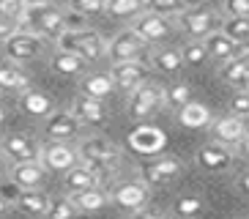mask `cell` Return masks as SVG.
<instances>
[{
    "instance_id": "1",
    "label": "cell",
    "mask_w": 249,
    "mask_h": 219,
    "mask_svg": "<svg viewBox=\"0 0 249 219\" xmlns=\"http://www.w3.org/2000/svg\"><path fill=\"white\" fill-rule=\"evenodd\" d=\"M77 156H80V164H85V167H88L93 175H99V178H104V173H110V170L118 164V159H121L118 148L112 146L107 137L82 140L80 148H77Z\"/></svg>"
},
{
    "instance_id": "2",
    "label": "cell",
    "mask_w": 249,
    "mask_h": 219,
    "mask_svg": "<svg viewBox=\"0 0 249 219\" xmlns=\"http://www.w3.org/2000/svg\"><path fill=\"white\" fill-rule=\"evenodd\" d=\"M58 47L63 52H71V55L82 58L85 63H96V60L104 58V47H107V41H104L96 30L82 28V30H63L60 38H58Z\"/></svg>"
},
{
    "instance_id": "3",
    "label": "cell",
    "mask_w": 249,
    "mask_h": 219,
    "mask_svg": "<svg viewBox=\"0 0 249 219\" xmlns=\"http://www.w3.org/2000/svg\"><path fill=\"white\" fill-rule=\"evenodd\" d=\"M22 25L25 30L36 33L38 38L44 41H58L60 33H63V11H60L55 3H44V6H36V8H28L22 17Z\"/></svg>"
},
{
    "instance_id": "4",
    "label": "cell",
    "mask_w": 249,
    "mask_h": 219,
    "mask_svg": "<svg viewBox=\"0 0 249 219\" xmlns=\"http://www.w3.org/2000/svg\"><path fill=\"white\" fill-rule=\"evenodd\" d=\"M216 22H219L216 11L211 6H203V3L200 6H192V8H183L181 14H178V25H181V30L192 41L211 36L213 30H216Z\"/></svg>"
},
{
    "instance_id": "5",
    "label": "cell",
    "mask_w": 249,
    "mask_h": 219,
    "mask_svg": "<svg viewBox=\"0 0 249 219\" xmlns=\"http://www.w3.org/2000/svg\"><path fill=\"white\" fill-rule=\"evenodd\" d=\"M104 55L110 58V63H140V58L145 55V41L134 33V30H121L112 41H107Z\"/></svg>"
},
{
    "instance_id": "6",
    "label": "cell",
    "mask_w": 249,
    "mask_h": 219,
    "mask_svg": "<svg viewBox=\"0 0 249 219\" xmlns=\"http://www.w3.org/2000/svg\"><path fill=\"white\" fill-rule=\"evenodd\" d=\"M44 38H38L36 33L30 30H14L11 36L3 44V52H6L8 60L14 63H28V60H36L41 52H44Z\"/></svg>"
},
{
    "instance_id": "7",
    "label": "cell",
    "mask_w": 249,
    "mask_h": 219,
    "mask_svg": "<svg viewBox=\"0 0 249 219\" xmlns=\"http://www.w3.org/2000/svg\"><path fill=\"white\" fill-rule=\"evenodd\" d=\"M38 162L44 170L63 175L80 164V156H77V148L66 146V143H47L44 148H38Z\"/></svg>"
},
{
    "instance_id": "8",
    "label": "cell",
    "mask_w": 249,
    "mask_h": 219,
    "mask_svg": "<svg viewBox=\"0 0 249 219\" xmlns=\"http://www.w3.org/2000/svg\"><path fill=\"white\" fill-rule=\"evenodd\" d=\"M129 93H132L129 96V110H132L134 118L154 115V112H159L161 104H164V91L156 82H142L140 88H134Z\"/></svg>"
},
{
    "instance_id": "9",
    "label": "cell",
    "mask_w": 249,
    "mask_h": 219,
    "mask_svg": "<svg viewBox=\"0 0 249 219\" xmlns=\"http://www.w3.org/2000/svg\"><path fill=\"white\" fill-rule=\"evenodd\" d=\"M211 143H219L225 148H235V146H244L247 140V121L241 115H225V118H216L211 121Z\"/></svg>"
},
{
    "instance_id": "10",
    "label": "cell",
    "mask_w": 249,
    "mask_h": 219,
    "mask_svg": "<svg viewBox=\"0 0 249 219\" xmlns=\"http://www.w3.org/2000/svg\"><path fill=\"white\" fill-rule=\"evenodd\" d=\"M129 146H132V151L142 153V156H156L161 148L167 146V134H164L159 126L140 124L137 129H132V134H129Z\"/></svg>"
},
{
    "instance_id": "11",
    "label": "cell",
    "mask_w": 249,
    "mask_h": 219,
    "mask_svg": "<svg viewBox=\"0 0 249 219\" xmlns=\"http://www.w3.org/2000/svg\"><path fill=\"white\" fill-rule=\"evenodd\" d=\"M0 153L11 159L14 164H25V162H38V143L30 134H8L0 146Z\"/></svg>"
},
{
    "instance_id": "12",
    "label": "cell",
    "mask_w": 249,
    "mask_h": 219,
    "mask_svg": "<svg viewBox=\"0 0 249 219\" xmlns=\"http://www.w3.org/2000/svg\"><path fill=\"white\" fill-rule=\"evenodd\" d=\"M110 200L118 208H124V211H140L148 203V183H142V181L118 183L115 189H112Z\"/></svg>"
},
{
    "instance_id": "13",
    "label": "cell",
    "mask_w": 249,
    "mask_h": 219,
    "mask_svg": "<svg viewBox=\"0 0 249 219\" xmlns=\"http://www.w3.org/2000/svg\"><path fill=\"white\" fill-rule=\"evenodd\" d=\"M134 33H137L140 38L145 44H156V41H164V38L170 36V30H173V25H170V19H164V17H156V14H148V11H142V14L134 19Z\"/></svg>"
},
{
    "instance_id": "14",
    "label": "cell",
    "mask_w": 249,
    "mask_h": 219,
    "mask_svg": "<svg viewBox=\"0 0 249 219\" xmlns=\"http://www.w3.org/2000/svg\"><path fill=\"white\" fill-rule=\"evenodd\" d=\"M107 74H110L112 85L124 88V91H134V88H140L148 80V72H145V66H142V60L140 63H115Z\"/></svg>"
},
{
    "instance_id": "15",
    "label": "cell",
    "mask_w": 249,
    "mask_h": 219,
    "mask_svg": "<svg viewBox=\"0 0 249 219\" xmlns=\"http://www.w3.org/2000/svg\"><path fill=\"white\" fill-rule=\"evenodd\" d=\"M197 164L208 173H222L233 164V151L219 146V143H205L197 151Z\"/></svg>"
},
{
    "instance_id": "16",
    "label": "cell",
    "mask_w": 249,
    "mask_h": 219,
    "mask_svg": "<svg viewBox=\"0 0 249 219\" xmlns=\"http://www.w3.org/2000/svg\"><path fill=\"white\" fill-rule=\"evenodd\" d=\"M44 131L50 134L52 143H66V140H71V137H77V134H80L82 124L71 115V112H55V115L47 118Z\"/></svg>"
},
{
    "instance_id": "17",
    "label": "cell",
    "mask_w": 249,
    "mask_h": 219,
    "mask_svg": "<svg viewBox=\"0 0 249 219\" xmlns=\"http://www.w3.org/2000/svg\"><path fill=\"white\" fill-rule=\"evenodd\" d=\"M71 115L82 126H104L107 124V110H104V104L96 102V99H85V96H77L74 99Z\"/></svg>"
},
{
    "instance_id": "18",
    "label": "cell",
    "mask_w": 249,
    "mask_h": 219,
    "mask_svg": "<svg viewBox=\"0 0 249 219\" xmlns=\"http://www.w3.org/2000/svg\"><path fill=\"white\" fill-rule=\"evenodd\" d=\"M178 175H181V162L173 156H159L142 167V178H145L142 183H167Z\"/></svg>"
},
{
    "instance_id": "19",
    "label": "cell",
    "mask_w": 249,
    "mask_h": 219,
    "mask_svg": "<svg viewBox=\"0 0 249 219\" xmlns=\"http://www.w3.org/2000/svg\"><path fill=\"white\" fill-rule=\"evenodd\" d=\"M44 178H47V170L41 167V162H25V164L11 167V183L17 189H38Z\"/></svg>"
},
{
    "instance_id": "20",
    "label": "cell",
    "mask_w": 249,
    "mask_h": 219,
    "mask_svg": "<svg viewBox=\"0 0 249 219\" xmlns=\"http://www.w3.org/2000/svg\"><path fill=\"white\" fill-rule=\"evenodd\" d=\"M249 60H247V47H244L235 58H230V60H225V63L219 66V77L225 82H230V85H238L241 91H247V77H249Z\"/></svg>"
},
{
    "instance_id": "21",
    "label": "cell",
    "mask_w": 249,
    "mask_h": 219,
    "mask_svg": "<svg viewBox=\"0 0 249 219\" xmlns=\"http://www.w3.org/2000/svg\"><path fill=\"white\" fill-rule=\"evenodd\" d=\"M112 91H115V85H112L110 74H104V72L85 74L82 82H80V96H85V99H96V102H104Z\"/></svg>"
},
{
    "instance_id": "22",
    "label": "cell",
    "mask_w": 249,
    "mask_h": 219,
    "mask_svg": "<svg viewBox=\"0 0 249 219\" xmlns=\"http://www.w3.org/2000/svg\"><path fill=\"white\" fill-rule=\"evenodd\" d=\"M203 47H205V55L213 58L216 63H225V60L235 58V52H238V47H235V44L230 41L222 30H213L211 36H205L203 38Z\"/></svg>"
},
{
    "instance_id": "23",
    "label": "cell",
    "mask_w": 249,
    "mask_h": 219,
    "mask_svg": "<svg viewBox=\"0 0 249 219\" xmlns=\"http://www.w3.org/2000/svg\"><path fill=\"white\" fill-rule=\"evenodd\" d=\"M93 186H99V175H93L85 164H77L69 173H63V189H66V195H77V192L93 189Z\"/></svg>"
},
{
    "instance_id": "24",
    "label": "cell",
    "mask_w": 249,
    "mask_h": 219,
    "mask_svg": "<svg viewBox=\"0 0 249 219\" xmlns=\"http://www.w3.org/2000/svg\"><path fill=\"white\" fill-rule=\"evenodd\" d=\"M71 197V203L77 211L82 214H96V211H102L104 205L110 203V195L104 189H99V186H93V189H85V192H77V195H69Z\"/></svg>"
},
{
    "instance_id": "25",
    "label": "cell",
    "mask_w": 249,
    "mask_h": 219,
    "mask_svg": "<svg viewBox=\"0 0 249 219\" xmlns=\"http://www.w3.org/2000/svg\"><path fill=\"white\" fill-rule=\"evenodd\" d=\"M178 121L186 129H205V126L211 124V110L205 107L203 102H186L178 110Z\"/></svg>"
},
{
    "instance_id": "26",
    "label": "cell",
    "mask_w": 249,
    "mask_h": 219,
    "mask_svg": "<svg viewBox=\"0 0 249 219\" xmlns=\"http://www.w3.org/2000/svg\"><path fill=\"white\" fill-rule=\"evenodd\" d=\"M14 203L19 211L30 214V217H44L47 205H50V195H44V192H38V189H22Z\"/></svg>"
},
{
    "instance_id": "27",
    "label": "cell",
    "mask_w": 249,
    "mask_h": 219,
    "mask_svg": "<svg viewBox=\"0 0 249 219\" xmlns=\"http://www.w3.org/2000/svg\"><path fill=\"white\" fill-rule=\"evenodd\" d=\"M50 66H52L55 74H63V77H77V74H82L85 69H88V63H85L82 58H77V55H71V52H63V50H58L55 55H52Z\"/></svg>"
},
{
    "instance_id": "28",
    "label": "cell",
    "mask_w": 249,
    "mask_h": 219,
    "mask_svg": "<svg viewBox=\"0 0 249 219\" xmlns=\"http://www.w3.org/2000/svg\"><path fill=\"white\" fill-rule=\"evenodd\" d=\"M104 11L115 19H137L145 11V0H104Z\"/></svg>"
},
{
    "instance_id": "29",
    "label": "cell",
    "mask_w": 249,
    "mask_h": 219,
    "mask_svg": "<svg viewBox=\"0 0 249 219\" xmlns=\"http://www.w3.org/2000/svg\"><path fill=\"white\" fill-rule=\"evenodd\" d=\"M22 110L33 118H50L52 115V99L47 93H41V91H25Z\"/></svg>"
},
{
    "instance_id": "30",
    "label": "cell",
    "mask_w": 249,
    "mask_h": 219,
    "mask_svg": "<svg viewBox=\"0 0 249 219\" xmlns=\"http://www.w3.org/2000/svg\"><path fill=\"white\" fill-rule=\"evenodd\" d=\"M151 63L159 69V72H167V74H176L183 69V60H181V52L178 50H170V47H164V50H156L154 55H151Z\"/></svg>"
},
{
    "instance_id": "31",
    "label": "cell",
    "mask_w": 249,
    "mask_h": 219,
    "mask_svg": "<svg viewBox=\"0 0 249 219\" xmlns=\"http://www.w3.org/2000/svg\"><path fill=\"white\" fill-rule=\"evenodd\" d=\"M0 91H28V74L17 66H0Z\"/></svg>"
},
{
    "instance_id": "32",
    "label": "cell",
    "mask_w": 249,
    "mask_h": 219,
    "mask_svg": "<svg viewBox=\"0 0 249 219\" xmlns=\"http://www.w3.org/2000/svg\"><path fill=\"white\" fill-rule=\"evenodd\" d=\"M77 208H74L71 197L63 195V197H50V205H47L44 217L47 219H77Z\"/></svg>"
},
{
    "instance_id": "33",
    "label": "cell",
    "mask_w": 249,
    "mask_h": 219,
    "mask_svg": "<svg viewBox=\"0 0 249 219\" xmlns=\"http://www.w3.org/2000/svg\"><path fill=\"white\" fill-rule=\"evenodd\" d=\"M145 11L170 19V17H178L183 11V3L181 0H145Z\"/></svg>"
},
{
    "instance_id": "34",
    "label": "cell",
    "mask_w": 249,
    "mask_h": 219,
    "mask_svg": "<svg viewBox=\"0 0 249 219\" xmlns=\"http://www.w3.org/2000/svg\"><path fill=\"white\" fill-rule=\"evenodd\" d=\"M222 33H225L235 47H244V44L249 41V22L247 19H227Z\"/></svg>"
},
{
    "instance_id": "35",
    "label": "cell",
    "mask_w": 249,
    "mask_h": 219,
    "mask_svg": "<svg viewBox=\"0 0 249 219\" xmlns=\"http://www.w3.org/2000/svg\"><path fill=\"white\" fill-rule=\"evenodd\" d=\"M178 52H181L183 66H203L205 60H208L203 41H189V44H183V50H178Z\"/></svg>"
},
{
    "instance_id": "36",
    "label": "cell",
    "mask_w": 249,
    "mask_h": 219,
    "mask_svg": "<svg viewBox=\"0 0 249 219\" xmlns=\"http://www.w3.org/2000/svg\"><path fill=\"white\" fill-rule=\"evenodd\" d=\"M200 211H203V200H200V197L183 195V197H178V200H176V214L181 219H195Z\"/></svg>"
},
{
    "instance_id": "37",
    "label": "cell",
    "mask_w": 249,
    "mask_h": 219,
    "mask_svg": "<svg viewBox=\"0 0 249 219\" xmlns=\"http://www.w3.org/2000/svg\"><path fill=\"white\" fill-rule=\"evenodd\" d=\"M25 3L22 0H0V17L14 25H22V17H25Z\"/></svg>"
},
{
    "instance_id": "38",
    "label": "cell",
    "mask_w": 249,
    "mask_h": 219,
    "mask_svg": "<svg viewBox=\"0 0 249 219\" xmlns=\"http://www.w3.org/2000/svg\"><path fill=\"white\" fill-rule=\"evenodd\" d=\"M164 91V104H173V107L181 110L186 102H192L189 99V88L183 85V82H178V85H170V88H161Z\"/></svg>"
},
{
    "instance_id": "39",
    "label": "cell",
    "mask_w": 249,
    "mask_h": 219,
    "mask_svg": "<svg viewBox=\"0 0 249 219\" xmlns=\"http://www.w3.org/2000/svg\"><path fill=\"white\" fill-rule=\"evenodd\" d=\"M69 8L80 17H96L104 11V0H69Z\"/></svg>"
},
{
    "instance_id": "40",
    "label": "cell",
    "mask_w": 249,
    "mask_h": 219,
    "mask_svg": "<svg viewBox=\"0 0 249 219\" xmlns=\"http://www.w3.org/2000/svg\"><path fill=\"white\" fill-rule=\"evenodd\" d=\"M227 19H247L249 17V0H225Z\"/></svg>"
},
{
    "instance_id": "41",
    "label": "cell",
    "mask_w": 249,
    "mask_h": 219,
    "mask_svg": "<svg viewBox=\"0 0 249 219\" xmlns=\"http://www.w3.org/2000/svg\"><path fill=\"white\" fill-rule=\"evenodd\" d=\"M230 107H233V115L247 118V112H249V93H247V91H238V93L233 96Z\"/></svg>"
},
{
    "instance_id": "42",
    "label": "cell",
    "mask_w": 249,
    "mask_h": 219,
    "mask_svg": "<svg viewBox=\"0 0 249 219\" xmlns=\"http://www.w3.org/2000/svg\"><path fill=\"white\" fill-rule=\"evenodd\" d=\"M19 192H22V189H17L14 183L8 181V183H3V186H0V200H17V197H19Z\"/></svg>"
},
{
    "instance_id": "43",
    "label": "cell",
    "mask_w": 249,
    "mask_h": 219,
    "mask_svg": "<svg viewBox=\"0 0 249 219\" xmlns=\"http://www.w3.org/2000/svg\"><path fill=\"white\" fill-rule=\"evenodd\" d=\"M25 8H36V6H44V3H50V0H22Z\"/></svg>"
},
{
    "instance_id": "44",
    "label": "cell",
    "mask_w": 249,
    "mask_h": 219,
    "mask_svg": "<svg viewBox=\"0 0 249 219\" xmlns=\"http://www.w3.org/2000/svg\"><path fill=\"white\" fill-rule=\"evenodd\" d=\"M137 219H170V217H164V214H140Z\"/></svg>"
},
{
    "instance_id": "45",
    "label": "cell",
    "mask_w": 249,
    "mask_h": 219,
    "mask_svg": "<svg viewBox=\"0 0 249 219\" xmlns=\"http://www.w3.org/2000/svg\"><path fill=\"white\" fill-rule=\"evenodd\" d=\"M181 3H183V8H192V6H200L203 0H181Z\"/></svg>"
},
{
    "instance_id": "46",
    "label": "cell",
    "mask_w": 249,
    "mask_h": 219,
    "mask_svg": "<svg viewBox=\"0 0 249 219\" xmlns=\"http://www.w3.org/2000/svg\"><path fill=\"white\" fill-rule=\"evenodd\" d=\"M238 189H241L244 195H247V175H241V178H238Z\"/></svg>"
},
{
    "instance_id": "47",
    "label": "cell",
    "mask_w": 249,
    "mask_h": 219,
    "mask_svg": "<svg viewBox=\"0 0 249 219\" xmlns=\"http://www.w3.org/2000/svg\"><path fill=\"white\" fill-rule=\"evenodd\" d=\"M3 170H6V156L0 153V173H3Z\"/></svg>"
},
{
    "instance_id": "48",
    "label": "cell",
    "mask_w": 249,
    "mask_h": 219,
    "mask_svg": "<svg viewBox=\"0 0 249 219\" xmlns=\"http://www.w3.org/2000/svg\"><path fill=\"white\" fill-rule=\"evenodd\" d=\"M3 121H6V110L0 107V124H3Z\"/></svg>"
},
{
    "instance_id": "49",
    "label": "cell",
    "mask_w": 249,
    "mask_h": 219,
    "mask_svg": "<svg viewBox=\"0 0 249 219\" xmlns=\"http://www.w3.org/2000/svg\"><path fill=\"white\" fill-rule=\"evenodd\" d=\"M6 211V200H0V214Z\"/></svg>"
}]
</instances>
